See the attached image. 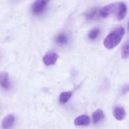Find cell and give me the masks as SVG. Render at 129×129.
<instances>
[{"mask_svg":"<svg viewBox=\"0 0 129 129\" xmlns=\"http://www.w3.org/2000/svg\"><path fill=\"white\" fill-rule=\"evenodd\" d=\"M125 34V29L122 26L117 28L110 33L105 39L103 44L105 47L108 49H112L115 47L121 42Z\"/></svg>","mask_w":129,"mask_h":129,"instance_id":"1","label":"cell"},{"mask_svg":"<svg viewBox=\"0 0 129 129\" xmlns=\"http://www.w3.org/2000/svg\"><path fill=\"white\" fill-rule=\"evenodd\" d=\"M49 0H36L32 5V11L34 14H40L44 10Z\"/></svg>","mask_w":129,"mask_h":129,"instance_id":"2","label":"cell"},{"mask_svg":"<svg viewBox=\"0 0 129 129\" xmlns=\"http://www.w3.org/2000/svg\"><path fill=\"white\" fill-rule=\"evenodd\" d=\"M117 8H118V3L110 4V5L104 6L100 12L101 16H102L103 18L108 17L112 13L117 11Z\"/></svg>","mask_w":129,"mask_h":129,"instance_id":"3","label":"cell"},{"mask_svg":"<svg viewBox=\"0 0 129 129\" xmlns=\"http://www.w3.org/2000/svg\"><path fill=\"white\" fill-rule=\"evenodd\" d=\"M58 59V55L55 52H49L43 58V62L46 66H50L55 64Z\"/></svg>","mask_w":129,"mask_h":129,"instance_id":"4","label":"cell"},{"mask_svg":"<svg viewBox=\"0 0 129 129\" xmlns=\"http://www.w3.org/2000/svg\"><path fill=\"white\" fill-rule=\"evenodd\" d=\"M15 122V117L13 115H9L3 118L1 122V127L3 129H10Z\"/></svg>","mask_w":129,"mask_h":129,"instance_id":"5","label":"cell"},{"mask_svg":"<svg viewBox=\"0 0 129 129\" xmlns=\"http://www.w3.org/2000/svg\"><path fill=\"white\" fill-rule=\"evenodd\" d=\"M127 6L124 3H118V8L117 10V19L119 20H122L124 18L127 14Z\"/></svg>","mask_w":129,"mask_h":129,"instance_id":"6","label":"cell"},{"mask_svg":"<svg viewBox=\"0 0 129 129\" xmlns=\"http://www.w3.org/2000/svg\"><path fill=\"white\" fill-rule=\"evenodd\" d=\"M113 116L117 120H122L126 116L125 111L122 107L117 106L113 110Z\"/></svg>","mask_w":129,"mask_h":129,"instance_id":"7","label":"cell"},{"mask_svg":"<svg viewBox=\"0 0 129 129\" xmlns=\"http://www.w3.org/2000/svg\"><path fill=\"white\" fill-rule=\"evenodd\" d=\"M90 119L87 115H81L77 117L74 120V124L77 126L87 125L89 123Z\"/></svg>","mask_w":129,"mask_h":129,"instance_id":"8","label":"cell"},{"mask_svg":"<svg viewBox=\"0 0 129 129\" xmlns=\"http://www.w3.org/2000/svg\"><path fill=\"white\" fill-rule=\"evenodd\" d=\"M0 85L3 89H8L10 88V83L8 73H5L0 74Z\"/></svg>","mask_w":129,"mask_h":129,"instance_id":"9","label":"cell"},{"mask_svg":"<svg viewBox=\"0 0 129 129\" xmlns=\"http://www.w3.org/2000/svg\"><path fill=\"white\" fill-rule=\"evenodd\" d=\"M105 117L104 113H103V110L100 109L97 110L96 111L93 113V115H92V118H93V123H97L98 122H100L102 119H103Z\"/></svg>","mask_w":129,"mask_h":129,"instance_id":"10","label":"cell"},{"mask_svg":"<svg viewBox=\"0 0 129 129\" xmlns=\"http://www.w3.org/2000/svg\"><path fill=\"white\" fill-rule=\"evenodd\" d=\"M73 93L71 91H67V92H63L59 96V102L62 104H64L66 103L69 98L71 97Z\"/></svg>","mask_w":129,"mask_h":129,"instance_id":"11","label":"cell"},{"mask_svg":"<svg viewBox=\"0 0 129 129\" xmlns=\"http://www.w3.org/2000/svg\"><path fill=\"white\" fill-rule=\"evenodd\" d=\"M121 55L123 59H127L129 57V40H127L122 47Z\"/></svg>","mask_w":129,"mask_h":129,"instance_id":"12","label":"cell"},{"mask_svg":"<svg viewBox=\"0 0 129 129\" xmlns=\"http://www.w3.org/2000/svg\"><path fill=\"white\" fill-rule=\"evenodd\" d=\"M56 42L59 44H66L68 42V39L66 35L60 34L56 37Z\"/></svg>","mask_w":129,"mask_h":129,"instance_id":"13","label":"cell"},{"mask_svg":"<svg viewBox=\"0 0 129 129\" xmlns=\"http://www.w3.org/2000/svg\"><path fill=\"white\" fill-rule=\"evenodd\" d=\"M100 30L99 28H94L88 34V37L91 40H94L97 38V37L99 35Z\"/></svg>","mask_w":129,"mask_h":129,"instance_id":"14","label":"cell"},{"mask_svg":"<svg viewBox=\"0 0 129 129\" xmlns=\"http://www.w3.org/2000/svg\"><path fill=\"white\" fill-rule=\"evenodd\" d=\"M97 13V9L96 8H93L88 11L87 13H86V17L88 19V20H91V19L94 18L95 16L96 15Z\"/></svg>","mask_w":129,"mask_h":129,"instance_id":"15","label":"cell"},{"mask_svg":"<svg viewBox=\"0 0 129 129\" xmlns=\"http://www.w3.org/2000/svg\"><path fill=\"white\" fill-rule=\"evenodd\" d=\"M128 91H129V85L127 84V85L125 86L123 89H122V93L123 94H125Z\"/></svg>","mask_w":129,"mask_h":129,"instance_id":"16","label":"cell"},{"mask_svg":"<svg viewBox=\"0 0 129 129\" xmlns=\"http://www.w3.org/2000/svg\"><path fill=\"white\" fill-rule=\"evenodd\" d=\"M128 30L129 31V21H128Z\"/></svg>","mask_w":129,"mask_h":129,"instance_id":"17","label":"cell"}]
</instances>
